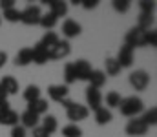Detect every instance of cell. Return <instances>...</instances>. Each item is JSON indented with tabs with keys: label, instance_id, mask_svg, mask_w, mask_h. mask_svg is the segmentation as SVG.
<instances>
[{
	"label": "cell",
	"instance_id": "7402d4cb",
	"mask_svg": "<svg viewBox=\"0 0 157 137\" xmlns=\"http://www.w3.org/2000/svg\"><path fill=\"white\" fill-rule=\"evenodd\" d=\"M104 66H106V71H104V75H112V77H115L121 73V66H119L117 59H113V57H110V59H106L104 60Z\"/></svg>",
	"mask_w": 157,
	"mask_h": 137
},
{
	"label": "cell",
	"instance_id": "44dd1931",
	"mask_svg": "<svg viewBox=\"0 0 157 137\" xmlns=\"http://www.w3.org/2000/svg\"><path fill=\"white\" fill-rule=\"evenodd\" d=\"M95 121H97V124H108L110 121H112V112L108 110V108H104V106H101L99 110H95Z\"/></svg>",
	"mask_w": 157,
	"mask_h": 137
},
{
	"label": "cell",
	"instance_id": "e575fe53",
	"mask_svg": "<svg viewBox=\"0 0 157 137\" xmlns=\"http://www.w3.org/2000/svg\"><path fill=\"white\" fill-rule=\"evenodd\" d=\"M144 46H157V33L154 29H148L144 31Z\"/></svg>",
	"mask_w": 157,
	"mask_h": 137
},
{
	"label": "cell",
	"instance_id": "7bdbcfd3",
	"mask_svg": "<svg viewBox=\"0 0 157 137\" xmlns=\"http://www.w3.org/2000/svg\"><path fill=\"white\" fill-rule=\"evenodd\" d=\"M0 99H7V93H6V90L0 86Z\"/></svg>",
	"mask_w": 157,
	"mask_h": 137
},
{
	"label": "cell",
	"instance_id": "836d02e7",
	"mask_svg": "<svg viewBox=\"0 0 157 137\" xmlns=\"http://www.w3.org/2000/svg\"><path fill=\"white\" fill-rule=\"evenodd\" d=\"M130 0H113V9L117 11V13H126L128 9H130Z\"/></svg>",
	"mask_w": 157,
	"mask_h": 137
},
{
	"label": "cell",
	"instance_id": "f1b7e54d",
	"mask_svg": "<svg viewBox=\"0 0 157 137\" xmlns=\"http://www.w3.org/2000/svg\"><path fill=\"white\" fill-rule=\"evenodd\" d=\"M121 101H122V97L119 95L117 91H110V93H106V104H108V110H110V108H117L119 104H121Z\"/></svg>",
	"mask_w": 157,
	"mask_h": 137
},
{
	"label": "cell",
	"instance_id": "e0dca14e",
	"mask_svg": "<svg viewBox=\"0 0 157 137\" xmlns=\"http://www.w3.org/2000/svg\"><path fill=\"white\" fill-rule=\"evenodd\" d=\"M0 86L6 90V93H7V95H15V93H18V81H17L15 77H11V75L2 77Z\"/></svg>",
	"mask_w": 157,
	"mask_h": 137
},
{
	"label": "cell",
	"instance_id": "5bb4252c",
	"mask_svg": "<svg viewBox=\"0 0 157 137\" xmlns=\"http://www.w3.org/2000/svg\"><path fill=\"white\" fill-rule=\"evenodd\" d=\"M88 82H90L91 88L101 90V88L106 84V75H104V71H101V70H91V73H90V77H88Z\"/></svg>",
	"mask_w": 157,
	"mask_h": 137
},
{
	"label": "cell",
	"instance_id": "ac0fdd59",
	"mask_svg": "<svg viewBox=\"0 0 157 137\" xmlns=\"http://www.w3.org/2000/svg\"><path fill=\"white\" fill-rule=\"evenodd\" d=\"M20 121H22L20 126H24V128H37V124H39V115L33 113V112H29V110H26V112L20 115Z\"/></svg>",
	"mask_w": 157,
	"mask_h": 137
},
{
	"label": "cell",
	"instance_id": "6da1fadb",
	"mask_svg": "<svg viewBox=\"0 0 157 137\" xmlns=\"http://www.w3.org/2000/svg\"><path fill=\"white\" fill-rule=\"evenodd\" d=\"M143 108H144L143 99H139V97H135V95L122 99L121 104H119V110H121V113H122L124 117H135L137 113L143 112Z\"/></svg>",
	"mask_w": 157,
	"mask_h": 137
},
{
	"label": "cell",
	"instance_id": "4fadbf2b",
	"mask_svg": "<svg viewBox=\"0 0 157 137\" xmlns=\"http://www.w3.org/2000/svg\"><path fill=\"white\" fill-rule=\"evenodd\" d=\"M73 70H75L77 81H88V77L91 73V66H90L88 60H77V62H73Z\"/></svg>",
	"mask_w": 157,
	"mask_h": 137
},
{
	"label": "cell",
	"instance_id": "d590c367",
	"mask_svg": "<svg viewBox=\"0 0 157 137\" xmlns=\"http://www.w3.org/2000/svg\"><path fill=\"white\" fill-rule=\"evenodd\" d=\"M26 135H28V134H26V128H24V126H18V124H17V126L11 128V137H26Z\"/></svg>",
	"mask_w": 157,
	"mask_h": 137
},
{
	"label": "cell",
	"instance_id": "7c38bea8",
	"mask_svg": "<svg viewBox=\"0 0 157 137\" xmlns=\"http://www.w3.org/2000/svg\"><path fill=\"white\" fill-rule=\"evenodd\" d=\"M42 4L49 6V13H51V15H55L57 18L66 17V13H68V4H66V2H62V0H44Z\"/></svg>",
	"mask_w": 157,
	"mask_h": 137
},
{
	"label": "cell",
	"instance_id": "8992f818",
	"mask_svg": "<svg viewBox=\"0 0 157 137\" xmlns=\"http://www.w3.org/2000/svg\"><path fill=\"white\" fill-rule=\"evenodd\" d=\"M124 44L130 46L132 49L133 48H143L144 46V31L141 29V28H132L128 33H126V37H124Z\"/></svg>",
	"mask_w": 157,
	"mask_h": 137
},
{
	"label": "cell",
	"instance_id": "d4e9b609",
	"mask_svg": "<svg viewBox=\"0 0 157 137\" xmlns=\"http://www.w3.org/2000/svg\"><path fill=\"white\" fill-rule=\"evenodd\" d=\"M24 99L28 102H33V101H39L40 99V88L35 84H29L26 90H24Z\"/></svg>",
	"mask_w": 157,
	"mask_h": 137
},
{
	"label": "cell",
	"instance_id": "8fae6325",
	"mask_svg": "<svg viewBox=\"0 0 157 137\" xmlns=\"http://www.w3.org/2000/svg\"><path fill=\"white\" fill-rule=\"evenodd\" d=\"M86 102H88V106L95 112V110H99L101 108V104H102V95H101V90H97V88H88L86 90ZM88 108V110H90Z\"/></svg>",
	"mask_w": 157,
	"mask_h": 137
},
{
	"label": "cell",
	"instance_id": "d6986e66",
	"mask_svg": "<svg viewBox=\"0 0 157 137\" xmlns=\"http://www.w3.org/2000/svg\"><path fill=\"white\" fill-rule=\"evenodd\" d=\"M31 49H33V62H35V64H46V62L49 60L48 49L40 44V42L35 46V48H31Z\"/></svg>",
	"mask_w": 157,
	"mask_h": 137
},
{
	"label": "cell",
	"instance_id": "484cf974",
	"mask_svg": "<svg viewBox=\"0 0 157 137\" xmlns=\"http://www.w3.org/2000/svg\"><path fill=\"white\" fill-rule=\"evenodd\" d=\"M60 39H59V35L55 33V31H48L44 37H42V40H40V44L44 46L46 49H49V48H53V46L57 44Z\"/></svg>",
	"mask_w": 157,
	"mask_h": 137
},
{
	"label": "cell",
	"instance_id": "9a60e30c",
	"mask_svg": "<svg viewBox=\"0 0 157 137\" xmlns=\"http://www.w3.org/2000/svg\"><path fill=\"white\" fill-rule=\"evenodd\" d=\"M33 62V49L31 48H22L17 57H15V64L17 66H28Z\"/></svg>",
	"mask_w": 157,
	"mask_h": 137
},
{
	"label": "cell",
	"instance_id": "b9f144b4",
	"mask_svg": "<svg viewBox=\"0 0 157 137\" xmlns=\"http://www.w3.org/2000/svg\"><path fill=\"white\" fill-rule=\"evenodd\" d=\"M60 104H62V106H64V108H66V110H68V108H70V106H71V104H73V101H70V99H64V101H62V102H60Z\"/></svg>",
	"mask_w": 157,
	"mask_h": 137
},
{
	"label": "cell",
	"instance_id": "2e32d148",
	"mask_svg": "<svg viewBox=\"0 0 157 137\" xmlns=\"http://www.w3.org/2000/svg\"><path fill=\"white\" fill-rule=\"evenodd\" d=\"M18 113L15 112V110H6V112H2L0 113V124L2 126H17L18 124Z\"/></svg>",
	"mask_w": 157,
	"mask_h": 137
},
{
	"label": "cell",
	"instance_id": "f35d334b",
	"mask_svg": "<svg viewBox=\"0 0 157 137\" xmlns=\"http://www.w3.org/2000/svg\"><path fill=\"white\" fill-rule=\"evenodd\" d=\"M33 137H49L40 126H37V128H33Z\"/></svg>",
	"mask_w": 157,
	"mask_h": 137
},
{
	"label": "cell",
	"instance_id": "60d3db41",
	"mask_svg": "<svg viewBox=\"0 0 157 137\" xmlns=\"http://www.w3.org/2000/svg\"><path fill=\"white\" fill-rule=\"evenodd\" d=\"M7 62V53L6 51H0V68H4Z\"/></svg>",
	"mask_w": 157,
	"mask_h": 137
},
{
	"label": "cell",
	"instance_id": "7a4b0ae2",
	"mask_svg": "<svg viewBox=\"0 0 157 137\" xmlns=\"http://www.w3.org/2000/svg\"><path fill=\"white\" fill-rule=\"evenodd\" d=\"M70 53H71V44H70L68 40H59L53 48L48 49V57H49V60H60V59H66Z\"/></svg>",
	"mask_w": 157,
	"mask_h": 137
},
{
	"label": "cell",
	"instance_id": "52a82bcc",
	"mask_svg": "<svg viewBox=\"0 0 157 137\" xmlns=\"http://www.w3.org/2000/svg\"><path fill=\"white\" fill-rule=\"evenodd\" d=\"M124 132L132 137H139V135H144V134L148 132V126H146L141 119H132V121L126 124Z\"/></svg>",
	"mask_w": 157,
	"mask_h": 137
},
{
	"label": "cell",
	"instance_id": "3957f363",
	"mask_svg": "<svg viewBox=\"0 0 157 137\" xmlns=\"http://www.w3.org/2000/svg\"><path fill=\"white\" fill-rule=\"evenodd\" d=\"M66 115H68V119L71 121V124H75L78 121H84V119H88V115H90V110H88V106H84V104H78V102H73L68 110H66Z\"/></svg>",
	"mask_w": 157,
	"mask_h": 137
},
{
	"label": "cell",
	"instance_id": "4dcf8cb0",
	"mask_svg": "<svg viewBox=\"0 0 157 137\" xmlns=\"http://www.w3.org/2000/svg\"><path fill=\"white\" fill-rule=\"evenodd\" d=\"M64 81H66V86H68V84H73V82L77 81L75 70H73V64H71V62L64 66Z\"/></svg>",
	"mask_w": 157,
	"mask_h": 137
},
{
	"label": "cell",
	"instance_id": "1f68e13d",
	"mask_svg": "<svg viewBox=\"0 0 157 137\" xmlns=\"http://www.w3.org/2000/svg\"><path fill=\"white\" fill-rule=\"evenodd\" d=\"M4 18L7 22H20V11L17 7H11V9H6L4 11Z\"/></svg>",
	"mask_w": 157,
	"mask_h": 137
},
{
	"label": "cell",
	"instance_id": "74e56055",
	"mask_svg": "<svg viewBox=\"0 0 157 137\" xmlns=\"http://www.w3.org/2000/svg\"><path fill=\"white\" fill-rule=\"evenodd\" d=\"M0 7H2V11L11 9V7H15V0H0Z\"/></svg>",
	"mask_w": 157,
	"mask_h": 137
},
{
	"label": "cell",
	"instance_id": "9c48e42d",
	"mask_svg": "<svg viewBox=\"0 0 157 137\" xmlns=\"http://www.w3.org/2000/svg\"><path fill=\"white\" fill-rule=\"evenodd\" d=\"M117 62L121 68H130L133 64V49L130 46H126V44L121 46V49L117 53Z\"/></svg>",
	"mask_w": 157,
	"mask_h": 137
},
{
	"label": "cell",
	"instance_id": "4316f807",
	"mask_svg": "<svg viewBox=\"0 0 157 137\" xmlns=\"http://www.w3.org/2000/svg\"><path fill=\"white\" fill-rule=\"evenodd\" d=\"M146 126H154L157 123V108L155 106H152L150 110H146L144 113H143V119H141Z\"/></svg>",
	"mask_w": 157,
	"mask_h": 137
},
{
	"label": "cell",
	"instance_id": "f546056e",
	"mask_svg": "<svg viewBox=\"0 0 157 137\" xmlns=\"http://www.w3.org/2000/svg\"><path fill=\"white\" fill-rule=\"evenodd\" d=\"M62 135L64 137H82V130L77 124H68L62 128Z\"/></svg>",
	"mask_w": 157,
	"mask_h": 137
},
{
	"label": "cell",
	"instance_id": "ee69618b",
	"mask_svg": "<svg viewBox=\"0 0 157 137\" xmlns=\"http://www.w3.org/2000/svg\"><path fill=\"white\" fill-rule=\"evenodd\" d=\"M0 24H2V17H0Z\"/></svg>",
	"mask_w": 157,
	"mask_h": 137
},
{
	"label": "cell",
	"instance_id": "83f0119b",
	"mask_svg": "<svg viewBox=\"0 0 157 137\" xmlns=\"http://www.w3.org/2000/svg\"><path fill=\"white\" fill-rule=\"evenodd\" d=\"M154 24V15H146V13H141L139 15V22H137V28H141L143 31H148Z\"/></svg>",
	"mask_w": 157,
	"mask_h": 137
},
{
	"label": "cell",
	"instance_id": "ffe728a7",
	"mask_svg": "<svg viewBox=\"0 0 157 137\" xmlns=\"http://www.w3.org/2000/svg\"><path fill=\"white\" fill-rule=\"evenodd\" d=\"M48 106H49V104H48V101H46V99H42V97H40L39 101H33V102H28V110H29V112H33V113H37V115H42V113H46V112H48Z\"/></svg>",
	"mask_w": 157,
	"mask_h": 137
},
{
	"label": "cell",
	"instance_id": "ab89813d",
	"mask_svg": "<svg viewBox=\"0 0 157 137\" xmlns=\"http://www.w3.org/2000/svg\"><path fill=\"white\" fill-rule=\"evenodd\" d=\"M6 110H9V102H7V99H0V113Z\"/></svg>",
	"mask_w": 157,
	"mask_h": 137
},
{
	"label": "cell",
	"instance_id": "30bf717a",
	"mask_svg": "<svg viewBox=\"0 0 157 137\" xmlns=\"http://www.w3.org/2000/svg\"><path fill=\"white\" fill-rule=\"evenodd\" d=\"M80 31H82V28H80V24H78L77 20L68 18V20H64V22H62V35H64L66 39L78 37V35H80Z\"/></svg>",
	"mask_w": 157,
	"mask_h": 137
},
{
	"label": "cell",
	"instance_id": "277c9868",
	"mask_svg": "<svg viewBox=\"0 0 157 137\" xmlns=\"http://www.w3.org/2000/svg\"><path fill=\"white\" fill-rule=\"evenodd\" d=\"M42 17L39 6H28L24 11H20V22H24L26 26H37Z\"/></svg>",
	"mask_w": 157,
	"mask_h": 137
},
{
	"label": "cell",
	"instance_id": "5b68a950",
	"mask_svg": "<svg viewBox=\"0 0 157 137\" xmlns=\"http://www.w3.org/2000/svg\"><path fill=\"white\" fill-rule=\"evenodd\" d=\"M130 84H132V88H135L139 91L146 90L148 84H150V75L144 70H135V71L130 73Z\"/></svg>",
	"mask_w": 157,
	"mask_h": 137
},
{
	"label": "cell",
	"instance_id": "ba28073f",
	"mask_svg": "<svg viewBox=\"0 0 157 137\" xmlns=\"http://www.w3.org/2000/svg\"><path fill=\"white\" fill-rule=\"evenodd\" d=\"M68 86L66 84H51L49 88H48V95H49V99L51 101H55V102H62L64 99H68Z\"/></svg>",
	"mask_w": 157,
	"mask_h": 137
},
{
	"label": "cell",
	"instance_id": "d6a6232c",
	"mask_svg": "<svg viewBox=\"0 0 157 137\" xmlns=\"http://www.w3.org/2000/svg\"><path fill=\"white\" fill-rule=\"evenodd\" d=\"M139 7H141V13H146V15H154L155 4H154V2H150V0H141V2H139Z\"/></svg>",
	"mask_w": 157,
	"mask_h": 137
},
{
	"label": "cell",
	"instance_id": "cb8c5ba5",
	"mask_svg": "<svg viewBox=\"0 0 157 137\" xmlns=\"http://www.w3.org/2000/svg\"><path fill=\"white\" fill-rule=\"evenodd\" d=\"M57 20H59V18H57L55 15H51V13L48 11V13H44V15L40 17L39 24L42 26V28H44V29H51V28H55V24H57Z\"/></svg>",
	"mask_w": 157,
	"mask_h": 137
},
{
	"label": "cell",
	"instance_id": "8d00e7d4",
	"mask_svg": "<svg viewBox=\"0 0 157 137\" xmlns=\"http://www.w3.org/2000/svg\"><path fill=\"white\" fill-rule=\"evenodd\" d=\"M80 4H82V7L84 9H95L97 6H99V0H80Z\"/></svg>",
	"mask_w": 157,
	"mask_h": 137
},
{
	"label": "cell",
	"instance_id": "603a6c76",
	"mask_svg": "<svg viewBox=\"0 0 157 137\" xmlns=\"http://www.w3.org/2000/svg\"><path fill=\"white\" fill-rule=\"evenodd\" d=\"M48 135L49 134H53V132H57V128H59V123H57V117H53V115H48V117H44V123H42V126H40Z\"/></svg>",
	"mask_w": 157,
	"mask_h": 137
}]
</instances>
